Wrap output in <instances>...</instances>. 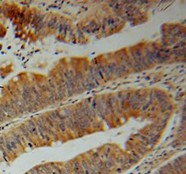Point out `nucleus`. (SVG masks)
Masks as SVG:
<instances>
[{
	"instance_id": "nucleus-1",
	"label": "nucleus",
	"mask_w": 186,
	"mask_h": 174,
	"mask_svg": "<svg viewBox=\"0 0 186 174\" xmlns=\"http://www.w3.org/2000/svg\"><path fill=\"white\" fill-rule=\"evenodd\" d=\"M0 108L1 109V110L3 111V112L5 114L6 118H8V119L11 118L12 119V118L15 117L13 111L11 109V105L8 103V101H4L3 103H1L0 104Z\"/></svg>"
},
{
	"instance_id": "nucleus-2",
	"label": "nucleus",
	"mask_w": 186,
	"mask_h": 174,
	"mask_svg": "<svg viewBox=\"0 0 186 174\" xmlns=\"http://www.w3.org/2000/svg\"><path fill=\"white\" fill-rule=\"evenodd\" d=\"M8 140H9V143H10V145H11V148H13V150L15 151L16 150H18V145L15 143V141L9 137V136H8Z\"/></svg>"
},
{
	"instance_id": "nucleus-3",
	"label": "nucleus",
	"mask_w": 186,
	"mask_h": 174,
	"mask_svg": "<svg viewBox=\"0 0 186 174\" xmlns=\"http://www.w3.org/2000/svg\"><path fill=\"white\" fill-rule=\"evenodd\" d=\"M6 119V118L5 114L3 112V111L1 110V109L0 108V123H3L4 121H5Z\"/></svg>"
}]
</instances>
